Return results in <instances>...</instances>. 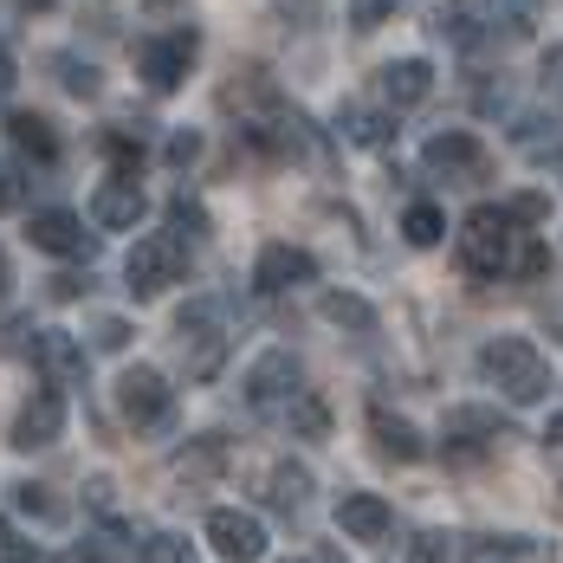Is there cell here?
<instances>
[{
  "mask_svg": "<svg viewBox=\"0 0 563 563\" xmlns=\"http://www.w3.org/2000/svg\"><path fill=\"white\" fill-rule=\"evenodd\" d=\"M538 13H544V0H499V20H506L511 33H531Z\"/></svg>",
  "mask_w": 563,
  "mask_h": 563,
  "instance_id": "4dcf8cb0",
  "label": "cell"
},
{
  "mask_svg": "<svg viewBox=\"0 0 563 563\" xmlns=\"http://www.w3.org/2000/svg\"><path fill=\"white\" fill-rule=\"evenodd\" d=\"M479 376L493 389H506V401H544L551 395V363L531 338H493L479 350Z\"/></svg>",
  "mask_w": 563,
  "mask_h": 563,
  "instance_id": "6da1fadb",
  "label": "cell"
},
{
  "mask_svg": "<svg viewBox=\"0 0 563 563\" xmlns=\"http://www.w3.org/2000/svg\"><path fill=\"white\" fill-rule=\"evenodd\" d=\"M318 311H324V318H331L338 331H363V338L376 331V311H369V305H363L356 291H324V305H318Z\"/></svg>",
  "mask_w": 563,
  "mask_h": 563,
  "instance_id": "7402d4cb",
  "label": "cell"
},
{
  "mask_svg": "<svg viewBox=\"0 0 563 563\" xmlns=\"http://www.w3.org/2000/svg\"><path fill=\"white\" fill-rule=\"evenodd\" d=\"M33 363H40V376H46L53 389H71V383H85V369H91L85 343L71 338V331H33Z\"/></svg>",
  "mask_w": 563,
  "mask_h": 563,
  "instance_id": "8fae6325",
  "label": "cell"
},
{
  "mask_svg": "<svg viewBox=\"0 0 563 563\" xmlns=\"http://www.w3.org/2000/svg\"><path fill=\"white\" fill-rule=\"evenodd\" d=\"M448 441H499V415L493 408H448Z\"/></svg>",
  "mask_w": 563,
  "mask_h": 563,
  "instance_id": "cb8c5ba5",
  "label": "cell"
},
{
  "mask_svg": "<svg viewBox=\"0 0 563 563\" xmlns=\"http://www.w3.org/2000/svg\"><path fill=\"white\" fill-rule=\"evenodd\" d=\"M395 7H401V0H350V26H356V33H376L383 20H395Z\"/></svg>",
  "mask_w": 563,
  "mask_h": 563,
  "instance_id": "83f0119b",
  "label": "cell"
},
{
  "mask_svg": "<svg viewBox=\"0 0 563 563\" xmlns=\"http://www.w3.org/2000/svg\"><path fill=\"white\" fill-rule=\"evenodd\" d=\"M544 85H563V53H544Z\"/></svg>",
  "mask_w": 563,
  "mask_h": 563,
  "instance_id": "ab89813d",
  "label": "cell"
},
{
  "mask_svg": "<svg viewBox=\"0 0 563 563\" xmlns=\"http://www.w3.org/2000/svg\"><path fill=\"white\" fill-rule=\"evenodd\" d=\"M518 221L506 214V201L493 208H473L466 214V227H460V253H466V266L479 273V279H499V273H511V260H518Z\"/></svg>",
  "mask_w": 563,
  "mask_h": 563,
  "instance_id": "7a4b0ae2",
  "label": "cell"
},
{
  "mask_svg": "<svg viewBox=\"0 0 563 563\" xmlns=\"http://www.w3.org/2000/svg\"><path fill=\"white\" fill-rule=\"evenodd\" d=\"M26 240L40 253H53V260H91V233H85V221L71 208H40L26 221Z\"/></svg>",
  "mask_w": 563,
  "mask_h": 563,
  "instance_id": "30bf717a",
  "label": "cell"
},
{
  "mask_svg": "<svg viewBox=\"0 0 563 563\" xmlns=\"http://www.w3.org/2000/svg\"><path fill=\"white\" fill-rule=\"evenodd\" d=\"M143 214H150V201H143L136 175H111V181H98V195H91V221L104 227V233H123V227H136Z\"/></svg>",
  "mask_w": 563,
  "mask_h": 563,
  "instance_id": "5bb4252c",
  "label": "cell"
},
{
  "mask_svg": "<svg viewBox=\"0 0 563 563\" xmlns=\"http://www.w3.org/2000/svg\"><path fill=\"white\" fill-rule=\"evenodd\" d=\"M181 273H188V240H181V233H143V240L130 246V260H123V279H130L136 298L169 291Z\"/></svg>",
  "mask_w": 563,
  "mask_h": 563,
  "instance_id": "3957f363",
  "label": "cell"
},
{
  "mask_svg": "<svg viewBox=\"0 0 563 563\" xmlns=\"http://www.w3.org/2000/svg\"><path fill=\"white\" fill-rule=\"evenodd\" d=\"M506 214H511L518 227H531V221H544V214H551V201H544V195H511Z\"/></svg>",
  "mask_w": 563,
  "mask_h": 563,
  "instance_id": "d6a6232c",
  "label": "cell"
},
{
  "mask_svg": "<svg viewBox=\"0 0 563 563\" xmlns=\"http://www.w3.org/2000/svg\"><path fill=\"white\" fill-rule=\"evenodd\" d=\"M493 26H499V0H448L434 13V33L448 46H460V53H479L493 40Z\"/></svg>",
  "mask_w": 563,
  "mask_h": 563,
  "instance_id": "ba28073f",
  "label": "cell"
},
{
  "mask_svg": "<svg viewBox=\"0 0 563 563\" xmlns=\"http://www.w3.org/2000/svg\"><path fill=\"white\" fill-rule=\"evenodd\" d=\"M285 421H291V434H305V441H324V434H331V408L305 389L285 401Z\"/></svg>",
  "mask_w": 563,
  "mask_h": 563,
  "instance_id": "603a6c76",
  "label": "cell"
},
{
  "mask_svg": "<svg viewBox=\"0 0 563 563\" xmlns=\"http://www.w3.org/2000/svg\"><path fill=\"white\" fill-rule=\"evenodd\" d=\"M20 506H26V511H46V518H58V506L46 499V486H20Z\"/></svg>",
  "mask_w": 563,
  "mask_h": 563,
  "instance_id": "74e56055",
  "label": "cell"
},
{
  "mask_svg": "<svg viewBox=\"0 0 563 563\" xmlns=\"http://www.w3.org/2000/svg\"><path fill=\"white\" fill-rule=\"evenodd\" d=\"M338 525H343V538H356V544H383L389 525H395V511H389V499H376V493H343Z\"/></svg>",
  "mask_w": 563,
  "mask_h": 563,
  "instance_id": "2e32d148",
  "label": "cell"
},
{
  "mask_svg": "<svg viewBox=\"0 0 563 563\" xmlns=\"http://www.w3.org/2000/svg\"><path fill=\"white\" fill-rule=\"evenodd\" d=\"M117 408H123L130 428H163V421L175 415V389L163 383V369L136 363V369L117 376Z\"/></svg>",
  "mask_w": 563,
  "mask_h": 563,
  "instance_id": "5b68a950",
  "label": "cell"
},
{
  "mask_svg": "<svg viewBox=\"0 0 563 563\" xmlns=\"http://www.w3.org/2000/svg\"><path fill=\"white\" fill-rule=\"evenodd\" d=\"M408 563H453V544H448V531H421V538L408 544Z\"/></svg>",
  "mask_w": 563,
  "mask_h": 563,
  "instance_id": "f546056e",
  "label": "cell"
},
{
  "mask_svg": "<svg viewBox=\"0 0 563 563\" xmlns=\"http://www.w3.org/2000/svg\"><path fill=\"white\" fill-rule=\"evenodd\" d=\"M401 233H408V246H441V233H448V214H441L434 201H408V214H401Z\"/></svg>",
  "mask_w": 563,
  "mask_h": 563,
  "instance_id": "d4e9b609",
  "label": "cell"
},
{
  "mask_svg": "<svg viewBox=\"0 0 563 563\" xmlns=\"http://www.w3.org/2000/svg\"><path fill=\"white\" fill-rule=\"evenodd\" d=\"M195 58H201V33H195V26L150 33V40L136 46V78H143L150 91H175V85L195 71Z\"/></svg>",
  "mask_w": 563,
  "mask_h": 563,
  "instance_id": "277c9868",
  "label": "cell"
},
{
  "mask_svg": "<svg viewBox=\"0 0 563 563\" xmlns=\"http://www.w3.org/2000/svg\"><path fill=\"white\" fill-rule=\"evenodd\" d=\"M53 71H58V85H65L71 98H98V65H91V58L58 53V58H53Z\"/></svg>",
  "mask_w": 563,
  "mask_h": 563,
  "instance_id": "484cf974",
  "label": "cell"
},
{
  "mask_svg": "<svg viewBox=\"0 0 563 563\" xmlns=\"http://www.w3.org/2000/svg\"><path fill=\"white\" fill-rule=\"evenodd\" d=\"M266 499L298 518V511L311 506V473H305V466H291V460H285V466H273V479H266Z\"/></svg>",
  "mask_w": 563,
  "mask_h": 563,
  "instance_id": "44dd1931",
  "label": "cell"
},
{
  "mask_svg": "<svg viewBox=\"0 0 563 563\" xmlns=\"http://www.w3.org/2000/svg\"><path fill=\"white\" fill-rule=\"evenodd\" d=\"M7 291H13V260L0 253V298H7Z\"/></svg>",
  "mask_w": 563,
  "mask_h": 563,
  "instance_id": "b9f144b4",
  "label": "cell"
},
{
  "mask_svg": "<svg viewBox=\"0 0 563 563\" xmlns=\"http://www.w3.org/2000/svg\"><path fill=\"white\" fill-rule=\"evenodd\" d=\"M389 130H395V117H383V111H363V104H343L338 111V136L356 143V150H383Z\"/></svg>",
  "mask_w": 563,
  "mask_h": 563,
  "instance_id": "ffe728a7",
  "label": "cell"
},
{
  "mask_svg": "<svg viewBox=\"0 0 563 563\" xmlns=\"http://www.w3.org/2000/svg\"><path fill=\"white\" fill-rule=\"evenodd\" d=\"M130 331H123V318H98V350H123Z\"/></svg>",
  "mask_w": 563,
  "mask_h": 563,
  "instance_id": "e575fe53",
  "label": "cell"
},
{
  "mask_svg": "<svg viewBox=\"0 0 563 563\" xmlns=\"http://www.w3.org/2000/svg\"><path fill=\"white\" fill-rule=\"evenodd\" d=\"M7 143H13L20 156H33V163H53L58 156V130L40 111H13L7 117Z\"/></svg>",
  "mask_w": 563,
  "mask_h": 563,
  "instance_id": "d6986e66",
  "label": "cell"
},
{
  "mask_svg": "<svg viewBox=\"0 0 563 563\" xmlns=\"http://www.w3.org/2000/svg\"><path fill=\"white\" fill-rule=\"evenodd\" d=\"M298 356L291 350H266L253 369H246V408H260V415H273V408H285L291 395H298Z\"/></svg>",
  "mask_w": 563,
  "mask_h": 563,
  "instance_id": "52a82bcc",
  "label": "cell"
},
{
  "mask_svg": "<svg viewBox=\"0 0 563 563\" xmlns=\"http://www.w3.org/2000/svg\"><path fill=\"white\" fill-rule=\"evenodd\" d=\"M428 91H434V65H428V58H395V65H383V98H389V111L428 104Z\"/></svg>",
  "mask_w": 563,
  "mask_h": 563,
  "instance_id": "e0dca14e",
  "label": "cell"
},
{
  "mask_svg": "<svg viewBox=\"0 0 563 563\" xmlns=\"http://www.w3.org/2000/svg\"><path fill=\"white\" fill-rule=\"evenodd\" d=\"M0 563H40V544L20 538V525H7V518H0Z\"/></svg>",
  "mask_w": 563,
  "mask_h": 563,
  "instance_id": "f1b7e54d",
  "label": "cell"
},
{
  "mask_svg": "<svg viewBox=\"0 0 563 563\" xmlns=\"http://www.w3.org/2000/svg\"><path fill=\"white\" fill-rule=\"evenodd\" d=\"M13 85H20V65H13V53H7V40H0V104L13 98Z\"/></svg>",
  "mask_w": 563,
  "mask_h": 563,
  "instance_id": "d590c367",
  "label": "cell"
},
{
  "mask_svg": "<svg viewBox=\"0 0 563 563\" xmlns=\"http://www.w3.org/2000/svg\"><path fill=\"white\" fill-rule=\"evenodd\" d=\"M421 163L434 175H448V181H486V169H493V156H486V143H479L473 130H441V136H428Z\"/></svg>",
  "mask_w": 563,
  "mask_h": 563,
  "instance_id": "8992f818",
  "label": "cell"
},
{
  "mask_svg": "<svg viewBox=\"0 0 563 563\" xmlns=\"http://www.w3.org/2000/svg\"><path fill=\"white\" fill-rule=\"evenodd\" d=\"M169 221H175V227H208V214H201L188 195H175V201H169Z\"/></svg>",
  "mask_w": 563,
  "mask_h": 563,
  "instance_id": "836d02e7",
  "label": "cell"
},
{
  "mask_svg": "<svg viewBox=\"0 0 563 563\" xmlns=\"http://www.w3.org/2000/svg\"><path fill=\"white\" fill-rule=\"evenodd\" d=\"M544 448H563V415H551V428H544Z\"/></svg>",
  "mask_w": 563,
  "mask_h": 563,
  "instance_id": "60d3db41",
  "label": "cell"
},
{
  "mask_svg": "<svg viewBox=\"0 0 563 563\" xmlns=\"http://www.w3.org/2000/svg\"><path fill=\"white\" fill-rule=\"evenodd\" d=\"M369 434H376V448L389 453V460H421V453H428V441L415 434V421H401V415H389L383 401L369 408Z\"/></svg>",
  "mask_w": 563,
  "mask_h": 563,
  "instance_id": "ac0fdd59",
  "label": "cell"
},
{
  "mask_svg": "<svg viewBox=\"0 0 563 563\" xmlns=\"http://www.w3.org/2000/svg\"><path fill=\"white\" fill-rule=\"evenodd\" d=\"M104 150H111L117 175H130V169H136V163H143V143H130L123 130H111V136H104Z\"/></svg>",
  "mask_w": 563,
  "mask_h": 563,
  "instance_id": "1f68e13d",
  "label": "cell"
},
{
  "mask_svg": "<svg viewBox=\"0 0 563 563\" xmlns=\"http://www.w3.org/2000/svg\"><path fill=\"white\" fill-rule=\"evenodd\" d=\"M136 563H195V544L175 538V531H156V538L136 544Z\"/></svg>",
  "mask_w": 563,
  "mask_h": 563,
  "instance_id": "4316f807",
  "label": "cell"
},
{
  "mask_svg": "<svg viewBox=\"0 0 563 563\" xmlns=\"http://www.w3.org/2000/svg\"><path fill=\"white\" fill-rule=\"evenodd\" d=\"M58 434H65V395L40 389L20 415H13V434H7V441H13L20 453H33V448H53Z\"/></svg>",
  "mask_w": 563,
  "mask_h": 563,
  "instance_id": "4fadbf2b",
  "label": "cell"
},
{
  "mask_svg": "<svg viewBox=\"0 0 563 563\" xmlns=\"http://www.w3.org/2000/svg\"><path fill=\"white\" fill-rule=\"evenodd\" d=\"M311 563H338V558H331V551H318V558H311Z\"/></svg>",
  "mask_w": 563,
  "mask_h": 563,
  "instance_id": "7bdbcfd3",
  "label": "cell"
},
{
  "mask_svg": "<svg viewBox=\"0 0 563 563\" xmlns=\"http://www.w3.org/2000/svg\"><path fill=\"white\" fill-rule=\"evenodd\" d=\"M175 331H181V350H188V343H201V356L188 363L195 376H214V369H221V305H214V298H195V305H181Z\"/></svg>",
  "mask_w": 563,
  "mask_h": 563,
  "instance_id": "7c38bea8",
  "label": "cell"
},
{
  "mask_svg": "<svg viewBox=\"0 0 563 563\" xmlns=\"http://www.w3.org/2000/svg\"><path fill=\"white\" fill-rule=\"evenodd\" d=\"M13 201H20V188H13V175L0 169V214H7V208H13Z\"/></svg>",
  "mask_w": 563,
  "mask_h": 563,
  "instance_id": "f35d334b",
  "label": "cell"
},
{
  "mask_svg": "<svg viewBox=\"0 0 563 563\" xmlns=\"http://www.w3.org/2000/svg\"><path fill=\"white\" fill-rule=\"evenodd\" d=\"M311 279H318V260L305 246H291V240H273L260 253V266H253V285L260 291H291V285H311Z\"/></svg>",
  "mask_w": 563,
  "mask_h": 563,
  "instance_id": "9a60e30c",
  "label": "cell"
},
{
  "mask_svg": "<svg viewBox=\"0 0 563 563\" xmlns=\"http://www.w3.org/2000/svg\"><path fill=\"white\" fill-rule=\"evenodd\" d=\"M208 544H214L227 563H260L266 558V525H260L253 511L221 506V511H208Z\"/></svg>",
  "mask_w": 563,
  "mask_h": 563,
  "instance_id": "9c48e42d",
  "label": "cell"
},
{
  "mask_svg": "<svg viewBox=\"0 0 563 563\" xmlns=\"http://www.w3.org/2000/svg\"><path fill=\"white\" fill-rule=\"evenodd\" d=\"M195 156H201V136H195V130H181V136L169 143V163H195Z\"/></svg>",
  "mask_w": 563,
  "mask_h": 563,
  "instance_id": "8d00e7d4",
  "label": "cell"
}]
</instances>
